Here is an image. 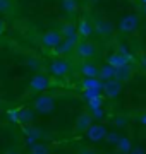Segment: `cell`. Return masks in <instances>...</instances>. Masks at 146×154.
Instances as JSON below:
<instances>
[{
	"mask_svg": "<svg viewBox=\"0 0 146 154\" xmlns=\"http://www.w3.org/2000/svg\"><path fill=\"white\" fill-rule=\"evenodd\" d=\"M139 123H141L143 127H146V113H144V115H141V116H139Z\"/></svg>",
	"mask_w": 146,
	"mask_h": 154,
	"instance_id": "32",
	"label": "cell"
},
{
	"mask_svg": "<svg viewBox=\"0 0 146 154\" xmlns=\"http://www.w3.org/2000/svg\"><path fill=\"white\" fill-rule=\"evenodd\" d=\"M101 105H103V98H101V96L88 99V106H90V110H95V108H101Z\"/></svg>",
	"mask_w": 146,
	"mask_h": 154,
	"instance_id": "22",
	"label": "cell"
},
{
	"mask_svg": "<svg viewBox=\"0 0 146 154\" xmlns=\"http://www.w3.org/2000/svg\"><path fill=\"white\" fill-rule=\"evenodd\" d=\"M91 122H93V116L90 113H81L78 116V120H76V134H84L88 130V127L91 125Z\"/></svg>",
	"mask_w": 146,
	"mask_h": 154,
	"instance_id": "14",
	"label": "cell"
},
{
	"mask_svg": "<svg viewBox=\"0 0 146 154\" xmlns=\"http://www.w3.org/2000/svg\"><path fill=\"white\" fill-rule=\"evenodd\" d=\"M132 154H144V152H143V149H136V151H134Z\"/></svg>",
	"mask_w": 146,
	"mask_h": 154,
	"instance_id": "33",
	"label": "cell"
},
{
	"mask_svg": "<svg viewBox=\"0 0 146 154\" xmlns=\"http://www.w3.org/2000/svg\"><path fill=\"white\" fill-rule=\"evenodd\" d=\"M113 72H115V69L112 65L103 63L101 67H98V79H100L101 82H105L108 79H113Z\"/></svg>",
	"mask_w": 146,
	"mask_h": 154,
	"instance_id": "16",
	"label": "cell"
},
{
	"mask_svg": "<svg viewBox=\"0 0 146 154\" xmlns=\"http://www.w3.org/2000/svg\"><path fill=\"white\" fill-rule=\"evenodd\" d=\"M93 31L98 33V36H110L113 33V28H112V22L108 21V19H103V17H98L95 19L93 22Z\"/></svg>",
	"mask_w": 146,
	"mask_h": 154,
	"instance_id": "8",
	"label": "cell"
},
{
	"mask_svg": "<svg viewBox=\"0 0 146 154\" xmlns=\"http://www.w3.org/2000/svg\"><path fill=\"white\" fill-rule=\"evenodd\" d=\"M19 122H23V123L33 122V111L31 110H21V113H19Z\"/></svg>",
	"mask_w": 146,
	"mask_h": 154,
	"instance_id": "21",
	"label": "cell"
},
{
	"mask_svg": "<svg viewBox=\"0 0 146 154\" xmlns=\"http://www.w3.org/2000/svg\"><path fill=\"white\" fill-rule=\"evenodd\" d=\"M113 123H115L117 127H125L127 125V116H124V115L115 116V118H113Z\"/></svg>",
	"mask_w": 146,
	"mask_h": 154,
	"instance_id": "26",
	"label": "cell"
},
{
	"mask_svg": "<svg viewBox=\"0 0 146 154\" xmlns=\"http://www.w3.org/2000/svg\"><path fill=\"white\" fill-rule=\"evenodd\" d=\"M107 63L112 65L113 69H119V67H124V65H129L131 63V57L127 55H122L120 51H113L107 57Z\"/></svg>",
	"mask_w": 146,
	"mask_h": 154,
	"instance_id": "11",
	"label": "cell"
},
{
	"mask_svg": "<svg viewBox=\"0 0 146 154\" xmlns=\"http://www.w3.org/2000/svg\"><path fill=\"white\" fill-rule=\"evenodd\" d=\"M119 137H120V135H117V134H107V135H105V139H107L110 144H117Z\"/></svg>",
	"mask_w": 146,
	"mask_h": 154,
	"instance_id": "27",
	"label": "cell"
},
{
	"mask_svg": "<svg viewBox=\"0 0 146 154\" xmlns=\"http://www.w3.org/2000/svg\"><path fill=\"white\" fill-rule=\"evenodd\" d=\"M5 28H7L5 21H2V19H0V34H2V33H4V31H5Z\"/></svg>",
	"mask_w": 146,
	"mask_h": 154,
	"instance_id": "31",
	"label": "cell"
},
{
	"mask_svg": "<svg viewBox=\"0 0 146 154\" xmlns=\"http://www.w3.org/2000/svg\"><path fill=\"white\" fill-rule=\"evenodd\" d=\"M117 151L119 152H122V154H127L131 151V140L127 137H119V140H117Z\"/></svg>",
	"mask_w": 146,
	"mask_h": 154,
	"instance_id": "19",
	"label": "cell"
},
{
	"mask_svg": "<svg viewBox=\"0 0 146 154\" xmlns=\"http://www.w3.org/2000/svg\"><path fill=\"white\" fill-rule=\"evenodd\" d=\"M12 0H0V12L5 14V12H11L12 11Z\"/></svg>",
	"mask_w": 146,
	"mask_h": 154,
	"instance_id": "23",
	"label": "cell"
},
{
	"mask_svg": "<svg viewBox=\"0 0 146 154\" xmlns=\"http://www.w3.org/2000/svg\"><path fill=\"white\" fill-rule=\"evenodd\" d=\"M29 67H34V69H38V65H40V62L36 60V58H28V62H26Z\"/></svg>",
	"mask_w": 146,
	"mask_h": 154,
	"instance_id": "29",
	"label": "cell"
},
{
	"mask_svg": "<svg viewBox=\"0 0 146 154\" xmlns=\"http://www.w3.org/2000/svg\"><path fill=\"white\" fill-rule=\"evenodd\" d=\"M120 91H122V84L119 81H115V79H108V81H105L101 84V93L105 96H108L110 99H115L120 94Z\"/></svg>",
	"mask_w": 146,
	"mask_h": 154,
	"instance_id": "6",
	"label": "cell"
},
{
	"mask_svg": "<svg viewBox=\"0 0 146 154\" xmlns=\"http://www.w3.org/2000/svg\"><path fill=\"white\" fill-rule=\"evenodd\" d=\"M59 33L62 34V38H74V36H78V31H76V24H74V22H71V21L64 22Z\"/></svg>",
	"mask_w": 146,
	"mask_h": 154,
	"instance_id": "18",
	"label": "cell"
},
{
	"mask_svg": "<svg viewBox=\"0 0 146 154\" xmlns=\"http://www.w3.org/2000/svg\"><path fill=\"white\" fill-rule=\"evenodd\" d=\"M101 81L98 77H83V81H81V88L83 91L86 89H101Z\"/></svg>",
	"mask_w": 146,
	"mask_h": 154,
	"instance_id": "17",
	"label": "cell"
},
{
	"mask_svg": "<svg viewBox=\"0 0 146 154\" xmlns=\"http://www.w3.org/2000/svg\"><path fill=\"white\" fill-rule=\"evenodd\" d=\"M143 11H144V14H146V5H144V7H143Z\"/></svg>",
	"mask_w": 146,
	"mask_h": 154,
	"instance_id": "35",
	"label": "cell"
},
{
	"mask_svg": "<svg viewBox=\"0 0 146 154\" xmlns=\"http://www.w3.org/2000/svg\"><path fill=\"white\" fill-rule=\"evenodd\" d=\"M72 53L78 58H81V60H90V58H93L96 55V46L90 39H79L76 43V46H74Z\"/></svg>",
	"mask_w": 146,
	"mask_h": 154,
	"instance_id": "1",
	"label": "cell"
},
{
	"mask_svg": "<svg viewBox=\"0 0 146 154\" xmlns=\"http://www.w3.org/2000/svg\"><path fill=\"white\" fill-rule=\"evenodd\" d=\"M141 2H143V4H144V5H146V0H141Z\"/></svg>",
	"mask_w": 146,
	"mask_h": 154,
	"instance_id": "36",
	"label": "cell"
},
{
	"mask_svg": "<svg viewBox=\"0 0 146 154\" xmlns=\"http://www.w3.org/2000/svg\"><path fill=\"white\" fill-rule=\"evenodd\" d=\"M62 34L59 33V31H55V29H50V31H46V33L41 34V38H40V43L43 45L45 48L48 50H55L59 45H60L62 41Z\"/></svg>",
	"mask_w": 146,
	"mask_h": 154,
	"instance_id": "5",
	"label": "cell"
},
{
	"mask_svg": "<svg viewBox=\"0 0 146 154\" xmlns=\"http://www.w3.org/2000/svg\"><path fill=\"white\" fill-rule=\"evenodd\" d=\"M139 63H141V67H143V69L146 70V53H143V55H141V58H139Z\"/></svg>",
	"mask_w": 146,
	"mask_h": 154,
	"instance_id": "30",
	"label": "cell"
},
{
	"mask_svg": "<svg viewBox=\"0 0 146 154\" xmlns=\"http://www.w3.org/2000/svg\"><path fill=\"white\" fill-rule=\"evenodd\" d=\"M91 116H95V118H103V110H101V108L91 110Z\"/></svg>",
	"mask_w": 146,
	"mask_h": 154,
	"instance_id": "28",
	"label": "cell"
},
{
	"mask_svg": "<svg viewBox=\"0 0 146 154\" xmlns=\"http://www.w3.org/2000/svg\"><path fill=\"white\" fill-rule=\"evenodd\" d=\"M69 70H71V63H69V60L62 58V57H57L48 65V72L53 77H65L69 74Z\"/></svg>",
	"mask_w": 146,
	"mask_h": 154,
	"instance_id": "3",
	"label": "cell"
},
{
	"mask_svg": "<svg viewBox=\"0 0 146 154\" xmlns=\"http://www.w3.org/2000/svg\"><path fill=\"white\" fill-rule=\"evenodd\" d=\"M138 28H139V17L136 16V14H127V16L122 17L120 22H119V31L122 34L134 33Z\"/></svg>",
	"mask_w": 146,
	"mask_h": 154,
	"instance_id": "4",
	"label": "cell"
},
{
	"mask_svg": "<svg viewBox=\"0 0 146 154\" xmlns=\"http://www.w3.org/2000/svg\"><path fill=\"white\" fill-rule=\"evenodd\" d=\"M131 77H132V67H131V63L129 65H124V67H119V69H115V72H113V79L119 81L120 84L129 82Z\"/></svg>",
	"mask_w": 146,
	"mask_h": 154,
	"instance_id": "13",
	"label": "cell"
},
{
	"mask_svg": "<svg viewBox=\"0 0 146 154\" xmlns=\"http://www.w3.org/2000/svg\"><path fill=\"white\" fill-rule=\"evenodd\" d=\"M78 41H79V36H74V38H64L60 41V45L53 50L55 55H67V53H72L74 46H76Z\"/></svg>",
	"mask_w": 146,
	"mask_h": 154,
	"instance_id": "10",
	"label": "cell"
},
{
	"mask_svg": "<svg viewBox=\"0 0 146 154\" xmlns=\"http://www.w3.org/2000/svg\"><path fill=\"white\" fill-rule=\"evenodd\" d=\"M76 31H78L79 39H88L93 34V24H91L88 19H81V21L76 24Z\"/></svg>",
	"mask_w": 146,
	"mask_h": 154,
	"instance_id": "12",
	"label": "cell"
},
{
	"mask_svg": "<svg viewBox=\"0 0 146 154\" xmlns=\"http://www.w3.org/2000/svg\"><path fill=\"white\" fill-rule=\"evenodd\" d=\"M101 89H86L84 91V98L86 99H91V98H98V96H101Z\"/></svg>",
	"mask_w": 146,
	"mask_h": 154,
	"instance_id": "24",
	"label": "cell"
},
{
	"mask_svg": "<svg viewBox=\"0 0 146 154\" xmlns=\"http://www.w3.org/2000/svg\"><path fill=\"white\" fill-rule=\"evenodd\" d=\"M81 154H93V152H90L88 149H84V151H83V152H81Z\"/></svg>",
	"mask_w": 146,
	"mask_h": 154,
	"instance_id": "34",
	"label": "cell"
},
{
	"mask_svg": "<svg viewBox=\"0 0 146 154\" xmlns=\"http://www.w3.org/2000/svg\"><path fill=\"white\" fill-rule=\"evenodd\" d=\"M86 135H88V139L93 140V142H100V140H103L105 135H107V128L101 125V123H91V125L88 127V130H86Z\"/></svg>",
	"mask_w": 146,
	"mask_h": 154,
	"instance_id": "9",
	"label": "cell"
},
{
	"mask_svg": "<svg viewBox=\"0 0 146 154\" xmlns=\"http://www.w3.org/2000/svg\"><path fill=\"white\" fill-rule=\"evenodd\" d=\"M79 72L83 74V77H98V65L93 62L84 60L79 67Z\"/></svg>",
	"mask_w": 146,
	"mask_h": 154,
	"instance_id": "15",
	"label": "cell"
},
{
	"mask_svg": "<svg viewBox=\"0 0 146 154\" xmlns=\"http://www.w3.org/2000/svg\"><path fill=\"white\" fill-rule=\"evenodd\" d=\"M50 88V79L43 74H36V75L29 81V89L34 93H43Z\"/></svg>",
	"mask_w": 146,
	"mask_h": 154,
	"instance_id": "7",
	"label": "cell"
},
{
	"mask_svg": "<svg viewBox=\"0 0 146 154\" xmlns=\"http://www.w3.org/2000/svg\"><path fill=\"white\" fill-rule=\"evenodd\" d=\"M62 9L67 14H76L78 12V0H62Z\"/></svg>",
	"mask_w": 146,
	"mask_h": 154,
	"instance_id": "20",
	"label": "cell"
},
{
	"mask_svg": "<svg viewBox=\"0 0 146 154\" xmlns=\"http://www.w3.org/2000/svg\"><path fill=\"white\" fill-rule=\"evenodd\" d=\"M34 111L40 113V115H50L55 110V99L48 96V94H43V96H38L34 99V105H33Z\"/></svg>",
	"mask_w": 146,
	"mask_h": 154,
	"instance_id": "2",
	"label": "cell"
},
{
	"mask_svg": "<svg viewBox=\"0 0 146 154\" xmlns=\"http://www.w3.org/2000/svg\"><path fill=\"white\" fill-rule=\"evenodd\" d=\"M0 106H2V98H0Z\"/></svg>",
	"mask_w": 146,
	"mask_h": 154,
	"instance_id": "37",
	"label": "cell"
},
{
	"mask_svg": "<svg viewBox=\"0 0 146 154\" xmlns=\"http://www.w3.org/2000/svg\"><path fill=\"white\" fill-rule=\"evenodd\" d=\"M31 154H50V151H48L46 146H34Z\"/></svg>",
	"mask_w": 146,
	"mask_h": 154,
	"instance_id": "25",
	"label": "cell"
}]
</instances>
